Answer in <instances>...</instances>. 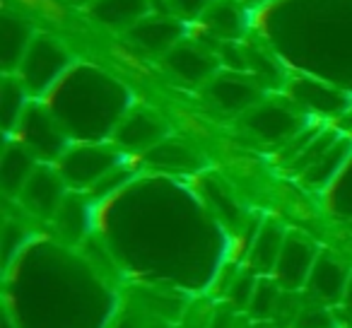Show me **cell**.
Masks as SVG:
<instances>
[{"instance_id":"1","label":"cell","mask_w":352,"mask_h":328,"mask_svg":"<svg viewBox=\"0 0 352 328\" xmlns=\"http://www.w3.org/2000/svg\"><path fill=\"white\" fill-rule=\"evenodd\" d=\"M118 150L104 145H85L73 147L58 160V172L65 179V184L78 188L97 186L107 174H111L118 167Z\"/></svg>"},{"instance_id":"2","label":"cell","mask_w":352,"mask_h":328,"mask_svg":"<svg viewBox=\"0 0 352 328\" xmlns=\"http://www.w3.org/2000/svg\"><path fill=\"white\" fill-rule=\"evenodd\" d=\"M65 65H68V54L58 41L51 36H34L17 73L30 94H41L51 83L58 80Z\"/></svg>"},{"instance_id":"3","label":"cell","mask_w":352,"mask_h":328,"mask_svg":"<svg viewBox=\"0 0 352 328\" xmlns=\"http://www.w3.org/2000/svg\"><path fill=\"white\" fill-rule=\"evenodd\" d=\"M17 133L22 135V145H27L39 160H60L68 152V140L58 128L54 116L39 107H27Z\"/></svg>"},{"instance_id":"4","label":"cell","mask_w":352,"mask_h":328,"mask_svg":"<svg viewBox=\"0 0 352 328\" xmlns=\"http://www.w3.org/2000/svg\"><path fill=\"white\" fill-rule=\"evenodd\" d=\"M244 126L256 138H261V140L280 142L297 135L299 128H302V118L289 107L270 102V104H256L254 109H249L244 116Z\"/></svg>"},{"instance_id":"5","label":"cell","mask_w":352,"mask_h":328,"mask_svg":"<svg viewBox=\"0 0 352 328\" xmlns=\"http://www.w3.org/2000/svg\"><path fill=\"white\" fill-rule=\"evenodd\" d=\"M316 259L318 256L311 241H307L299 234H287L285 237L283 251H280L278 265H275V270H273V278L278 280L280 287H285V289L302 287V285H307Z\"/></svg>"},{"instance_id":"6","label":"cell","mask_w":352,"mask_h":328,"mask_svg":"<svg viewBox=\"0 0 352 328\" xmlns=\"http://www.w3.org/2000/svg\"><path fill=\"white\" fill-rule=\"evenodd\" d=\"M63 186L65 179L60 177L58 169L51 167H36L30 182L25 184L20 198L25 208L34 215L51 217L58 215L60 206H63Z\"/></svg>"},{"instance_id":"7","label":"cell","mask_w":352,"mask_h":328,"mask_svg":"<svg viewBox=\"0 0 352 328\" xmlns=\"http://www.w3.org/2000/svg\"><path fill=\"white\" fill-rule=\"evenodd\" d=\"M184 34H186V27L174 15L145 17L133 30L126 32V36L138 49L147 51V54H162V56L174 49L179 41H184Z\"/></svg>"},{"instance_id":"8","label":"cell","mask_w":352,"mask_h":328,"mask_svg":"<svg viewBox=\"0 0 352 328\" xmlns=\"http://www.w3.org/2000/svg\"><path fill=\"white\" fill-rule=\"evenodd\" d=\"M164 65L182 83L198 85V83H210L215 78L217 58L212 54H208L203 46L179 41L174 49L164 54Z\"/></svg>"},{"instance_id":"9","label":"cell","mask_w":352,"mask_h":328,"mask_svg":"<svg viewBox=\"0 0 352 328\" xmlns=\"http://www.w3.org/2000/svg\"><path fill=\"white\" fill-rule=\"evenodd\" d=\"M166 135V126L157 113H150L145 109H138L131 116H126L116 126L113 140L118 147L126 150H152L160 145Z\"/></svg>"},{"instance_id":"10","label":"cell","mask_w":352,"mask_h":328,"mask_svg":"<svg viewBox=\"0 0 352 328\" xmlns=\"http://www.w3.org/2000/svg\"><path fill=\"white\" fill-rule=\"evenodd\" d=\"M258 94L251 75L244 73L215 75L208 83V97L225 111H249L258 104Z\"/></svg>"},{"instance_id":"11","label":"cell","mask_w":352,"mask_h":328,"mask_svg":"<svg viewBox=\"0 0 352 328\" xmlns=\"http://www.w3.org/2000/svg\"><path fill=\"white\" fill-rule=\"evenodd\" d=\"M350 275L352 270L342 261H338L336 256L321 254L316 259V263H314L311 275H309L304 287L321 302H342Z\"/></svg>"},{"instance_id":"12","label":"cell","mask_w":352,"mask_h":328,"mask_svg":"<svg viewBox=\"0 0 352 328\" xmlns=\"http://www.w3.org/2000/svg\"><path fill=\"white\" fill-rule=\"evenodd\" d=\"M150 8V0H94L89 10L99 25L113 32H128L145 20Z\"/></svg>"},{"instance_id":"13","label":"cell","mask_w":352,"mask_h":328,"mask_svg":"<svg viewBox=\"0 0 352 328\" xmlns=\"http://www.w3.org/2000/svg\"><path fill=\"white\" fill-rule=\"evenodd\" d=\"M36 167L39 164L30 147L22 142H10L6 147V157H3V188L8 196H20Z\"/></svg>"},{"instance_id":"14","label":"cell","mask_w":352,"mask_h":328,"mask_svg":"<svg viewBox=\"0 0 352 328\" xmlns=\"http://www.w3.org/2000/svg\"><path fill=\"white\" fill-rule=\"evenodd\" d=\"M289 94L297 104L318 113H340L347 107V99L342 94L316 83V80H294L289 85Z\"/></svg>"},{"instance_id":"15","label":"cell","mask_w":352,"mask_h":328,"mask_svg":"<svg viewBox=\"0 0 352 328\" xmlns=\"http://www.w3.org/2000/svg\"><path fill=\"white\" fill-rule=\"evenodd\" d=\"M285 237L287 234H285L278 225H273V222L261 227L254 244H251V254H249V263L254 273H258V275L273 273L275 265H278L280 251H283Z\"/></svg>"},{"instance_id":"16","label":"cell","mask_w":352,"mask_h":328,"mask_svg":"<svg viewBox=\"0 0 352 328\" xmlns=\"http://www.w3.org/2000/svg\"><path fill=\"white\" fill-rule=\"evenodd\" d=\"M350 150H352V142L347 140V138H338V140L333 142V145L328 147L321 157H316V160L304 169L302 182L307 184V186H314V188L326 186V184L338 174V169L345 164Z\"/></svg>"},{"instance_id":"17","label":"cell","mask_w":352,"mask_h":328,"mask_svg":"<svg viewBox=\"0 0 352 328\" xmlns=\"http://www.w3.org/2000/svg\"><path fill=\"white\" fill-rule=\"evenodd\" d=\"M203 22L206 27L212 32L215 36L227 41H236L241 34H244V10L236 6L234 0H215L208 12L203 15Z\"/></svg>"},{"instance_id":"18","label":"cell","mask_w":352,"mask_h":328,"mask_svg":"<svg viewBox=\"0 0 352 328\" xmlns=\"http://www.w3.org/2000/svg\"><path fill=\"white\" fill-rule=\"evenodd\" d=\"M0 34H3V65L6 70H17L25 58L27 49L32 44V27L20 17L6 15L0 22Z\"/></svg>"},{"instance_id":"19","label":"cell","mask_w":352,"mask_h":328,"mask_svg":"<svg viewBox=\"0 0 352 328\" xmlns=\"http://www.w3.org/2000/svg\"><path fill=\"white\" fill-rule=\"evenodd\" d=\"M147 162L162 169H174V172H188V169H198L201 164L191 147L176 140H162L160 145L147 150Z\"/></svg>"},{"instance_id":"20","label":"cell","mask_w":352,"mask_h":328,"mask_svg":"<svg viewBox=\"0 0 352 328\" xmlns=\"http://www.w3.org/2000/svg\"><path fill=\"white\" fill-rule=\"evenodd\" d=\"M27 94L30 89L25 87L20 78H12L8 75L3 80V92H0V111H3V126L6 133H12L20 126L22 116L27 111Z\"/></svg>"},{"instance_id":"21","label":"cell","mask_w":352,"mask_h":328,"mask_svg":"<svg viewBox=\"0 0 352 328\" xmlns=\"http://www.w3.org/2000/svg\"><path fill=\"white\" fill-rule=\"evenodd\" d=\"M249 311L254 314L256 321H268L270 316H275V314L280 311V283L278 280L261 278L258 283H256Z\"/></svg>"},{"instance_id":"22","label":"cell","mask_w":352,"mask_h":328,"mask_svg":"<svg viewBox=\"0 0 352 328\" xmlns=\"http://www.w3.org/2000/svg\"><path fill=\"white\" fill-rule=\"evenodd\" d=\"M258 280L254 278V273H239L234 280H232V287H230V302L234 309H249L251 297H254V289Z\"/></svg>"},{"instance_id":"23","label":"cell","mask_w":352,"mask_h":328,"mask_svg":"<svg viewBox=\"0 0 352 328\" xmlns=\"http://www.w3.org/2000/svg\"><path fill=\"white\" fill-rule=\"evenodd\" d=\"M169 3V15L174 17H203L208 12V8L215 3V0H166Z\"/></svg>"},{"instance_id":"24","label":"cell","mask_w":352,"mask_h":328,"mask_svg":"<svg viewBox=\"0 0 352 328\" xmlns=\"http://www.w3.org/2000/svg\"><path fill=\"white\" fill-rule=\"evenodd\" d=\"M297 328H333V316L326 307H307L297 316Z\"/></svg>"},{"instance_id":"25","label":"cell","mask_w":352,"mask_h":328,"mask_svg":"<svg viewBox=\"0 0 352 328\" xmlns=\"http://www.w3.org/2000/svg\"><path fill=\"white\" fill-rule=\"evenodd\" d=\"M342 304H345V309H347V316L352 318V275H350V283H347V287H345V294H342Z\"/></svg>"},{"instance_id":"26","label":"cell","mask_w":352,"mask_h":328,"mask_svg":"<svg viewBox=\"0 0 352 328\" xmlns=\"http://www.w3.org/2000/svg\"><path fill=\"white\" fill-rule=\"evenodd\" d=\"M251 328H273V326H270L268 321H256V323H254V326H251Z\"/></svg>"},{"instance_id":"27","label":"cell","mask_w":352,"mask_h":328,"mask_svg":"<svg viewBox=\"0 0 352 328\" xmlns=\"http://www.w3.org/2000/svg\"><path fill=\"white\" fill-rule=\"evenodd\" d=\"M73 3H82V6H87V3H89V6H92L94 0H73Z\"/></svg>"},{"instance_id":"28","label":"cell","mask_w":352,"mask_h":328,"mask_svg":"<svg viewBox=\"0 0 352 328\" xmlns=\"http://www.w3.org/2000/svg\"><path fill=\"white\" fill-rule=\"evenodd\" d=\"M246 3H261V0H246Z\"/></svg>"}]
</instances>
